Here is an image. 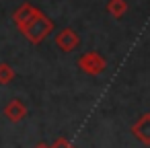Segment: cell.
<instances>
[{"label": "cell", "mask_w": 150, "mask_h": 148, "mask_svg": "<svg viewBox=\"0 0 150 148\" xmlns=\"http://www.w3.org/2000/svg\"><path fill=\"white\" fill-rule=\"evenodd\" d=\"M21 29H23V33L27 35V39H29L31 43H41V41L52 33L54 23H52L43 13L37 11V13H35V15H33L23 27H21Z\"/></svg>", "instance_id": "1"}, {"label": "cell", "mask_w": 150, "mask_h": 148, "mask_svg": "<svg viewBox=\"0 0 150 148\" xmlns=\"http://www.w3.org/2000/svg\"><path fill=\"white\" fill-rule=\"evenodd\" d=\"M78 66H80L82 72L97 76V74H101V72L105 70L107 62H105V58H103L101 54H97V52H88V54H84V56L78 58Z\"/></svg>", "instance_id": "2"}, {"label": "cell", "mask_w": 150, "mask_h": 148, "mask_svg": "<svg viewBox=\"0 0 150 148\" xmlns=\"http://www.w3.org/2000/svg\"><path fill=\"white\" fill-rule=\"evenodd\" d=\"M27 113H29V109H27V105H25L21 99H13V101L4 107V115H6L11 121H21V119L27 117Z\"/></svg>", "instance_id": "3"}, {"label": "cell", "mask_w": 150, "mask_h": 148, "mask_svg": "<svg viewBox=\"0 0 150 148\" xmlns=\"http://www.w3.org/2000/svg\"><path fill=\"white\" fill-rule=\"evenodd\" d=\"M132 134L142 142V144H150V117L148 115H142L134 125H132Z\"/></svg>", "instance_id": "4"}, {"label": "cell", "mask_w": 150, "mask_h": 148, "mask_svg": "<svg viewBox=\"0 0 150 148\" xmlns=\"http://www.w3.org/2000/svg\"><path fill=\"white\" fill-rule=\"evenodd\" d=\"M56 43H58L60 50L72 52V50L78 45V35H76L72 29H64V31H60V35H56Z\"/></svg>", "instance_id": "5"}, {"label": "cell", "mask_w": 150, "mask_h": 148, "mask_svg": "<svg viewBox=\"0 0 150 148\" xmlns=\"http://www.w3.org/2000/svg\"><path fill=\"white\" fill-rule=\"evenodd\" d=\"M35 13H37V8H33L31 4H23V6L15 13V23H17L19 27H23V25H25V23L35 15Z\"/></svg>", "instance_id": "6"}, {"label": "cell", "mask_w": 150, "mask_h": 148, "mask_svg": "<svg viewBox=\"0 0 150 148\" xmlns=\"http://www.w3.org/2000/svg\"><path fill=\"white\" fill-rule=\"evenodd\" d=\"M125 8H127V4L123 2V0H111V2H109V13L113 17H117V19L125 13Z\"/></svg>", "instance_id": "7"}, {"label": "cell", "mask_w": 150, "mask_h": 148, "mask_svg": "<svg viewBox=\"0 0 150 148\" xmlns=\"http://www.w3.org/2000/svg\"><path fill=\"white\" fill-rule=\"evenodd\" d=\"M15 78V72L8 64H0V84H8Z\"/></svg>", "instance_id": "8"}, {"label": "cell", "mask_w": 150, "mask_h": 148, "mask_svg": "<svg viewBox=\"0 0 150 148\" xmlns=\"http://www.w3.org/2000/svg\"><path fill=\"white\" fill-rule=\"evenodd\" d=\"M52 148H76V146H74L72 142H68L66 138H58V140L54 142V146H52Z\"/></svg>", "instance_id": "9"}, {"label": "cell", "mask_w": 150, "mask_h": 148, "mask_svg": "<svg viewBox=\"0 0 150 148\" xmlns=\"http://www.w3.org/2000/svg\"><path fill=\"white\" fill-rule=\"evenodd\" d=\"M35 148H52V146H47V144H45V142H41V144H37V146H35Z\"/></svg>", "instance_id": "10"}]
</instances>
